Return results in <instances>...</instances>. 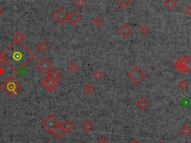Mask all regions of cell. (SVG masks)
<instances>
[{
    "label": "cell",
    "instance_id": "cell-1",
    "mask_svg": "<svg viewBox=\"0 0 191 143\" xmlns=\"http://www.w3.org/2000/svg\"><path fill=\"white\" fill-rule=\"evenodd\" d=\"M6 64L16 74H19L35 58V54L23 42H12L4 52Z\"/></svg>",
    "mask_w": 191,
    "mask_h": 143
},
{
    "label": "cell",
    "instance_id": "cell-2",
    "mask_svg": "<svg viewBox=\"0 0 191 143\" xmlns=\"http://www.w3.org/2000/svg\"><path fill=\"white\" fill-rule=\"evenodd\" d=\"M0 88L2 92L10 98H14L22 90L23 85L13 76H9L5 81L2 82Z\"/></svg>",
    "mask_w": 191,
    "mask_h": 143
},
{
    "label": "cell",
    "instance_id": "cell-3",
    "mask_svg": "<svg viewBox=\"0 0 191 143\" xmlns=\"http://www.w3.org/2000/svg\"><path fill=\"white\" fill-rule=\"evenodd\" d=\"M127 76L135 85H139L146 79L147 74L139 66H135L127 73Z\"/></svg>",
    "mask_w": 191,
    "mask_h": 143
},
{
    "label": "cell",
    "instance_id": "cell-4",
    "mask_svg": "<svg viewBox=\"0 0 191 143\" xmlns=\"http://www.w3.org/2000/svg\"><path fill=\"white\" fill-rule=\"evenodd\" d=\"M41 125H42V127H44V128H45L49 133H52L57 127L61 126V124H60V122L57 120V118H55L54 115H49L47 118H45V119L43 121V122L41 123Z\"/></svg>",
    "mask_w": 191,
    "mask_h": 143
},
{
    "label": "cell",
    "instance_id": "cell-5",
    "mask_svg": "<svg viewBox=\"0 0 191 143\" xmlns=\"http://www.w3.org/2000/svg\"><path fill=\"white\" fill-rule=\"evenodd\" d=\"M41 85L45 88V89L49 93H52L57 88L61 85V80H55L47 75L41 82Z\"/></svg>",
    "mask_w": 191,
    "mask_h": 143
},
{
    "label": "cell",
    "instance_id": "cell-6",
    "mask_svg": "<svg viewBox=\"0 0 191 143\" xmlns=\"http://www.w3.org/2000/svg\"><path fill=\"white\" fill-rule=\"evenodd\" d=\"M36 68L43 74L47 75L52 69H53V64L48 58L44 57L41 58L36 64Z\"/></svg>",
    "mask_w": 191,
    "mask_h": 143
},
{
    "label": "cell",
    "instance_id": "cell-7",
    "mask_svg": "<svg viewBox=\"0 0 191 143\" xmlns=\"http://www.w3.org/2000/svg\"><path fill=\"white\" fill-rule=\"evenodd\" d=\"M52 17L57 23L59 25H62L67 20V14L63 8H59L54 12Z\"/></svg>",
    "mask_w": 191,
    "mask_h": 143
},
{
    "label": "cell",
    "instance_id": "cell-8",
    "mask_svg": "<svg viewBox=\"0 0 191 143\" xmlns=\"http://www.w3.org/2000/svg\"><path fill=\"white\" fill-rule=\"evenodd\" d=\"M117 32L120 36H121L122 38L127 39V38H129L132 35L133 30H132V29L127 23H125L120 27L119 29L117 30Z\"/></svg>",
    "mask_w": 191,
    "mask_h": 143
},
{
    "label": "cell",
    "instance_id": "cell-9",
    "mask_svg": "<svg viewBox=\"0 0 191 143\" xmlns=\"http://www.w3.org/2000/svg\"><path fill=\"white\" fill-rule=\"evenodd\" d=\"M135 105H136L137 108H138V110H140L142 112H145L149 108V107H150V103L149 102V101H148L146 98L141 97V98H139V99L137 101Z\"/></svg>",
    "mask_w": 191,
    "mask_h": 143
},
{
    "label": "cell",
    "instance_id": "cell-10",
    "mask_svg": "<svg viewBox=\"0 0 191 143\" xmlns=\"http://www.w3.org/2000/svg\"><path fill=\"white\" fill-rule=\"evenodd\" d=\"M67 20L68 21L70 25L72 26H76L80 22L81 17L76 12L72 11L69 14H67Z\"/></svg>",
    "mask_w": 191,
    "mask_h": 143
},
{
    "label": "cell",
    "instance_id": "cell-11",
    "mask_svg": "<svg viewBox=\"0 0 191 143\" xmlns=\"http://www.w3.org/2000/svg\"><path fill=\"white\" fill-rule=\"evenodd\" d=\"M175 67L177 69L178 72H179L180 74L184 75L185 74V70H184V62H183L182 57H180L178 60H176V61L175 62Z\"/></svg>",
    "mask_w": 191,
    "mask_h": 143
},
{
    "label": "cell",
    "instance_id": "cell-12",
    "mask_svg": "<svg viewBox=\"0 0 191 143\" xmlns=\"http://www.w3.org/2000/svg\"><path fill=\"white\" fill-rule=\"evenodd\" d=\"M61 127L63 128V130H64L65 133H70L71 132L74 128H75V124L72 122L70 120H66L64 123L62 124V125H61Z\"/></svg>",
    "mask_w": 191,
    "mask_h": 143
},
{
    "label": "cell",
    "instance_id": "cell-13",
    "mask_svg": "<svg viewBox=\"0 0 191 143\" xmlns=\"http://www.w3.org/2000/svg\"><path fill=\"white\" fill-rule=\"evenodd\" d=\"M184 65L185 74L189 73L191 71V58L187 56H181Z\"/></svg>",
    "mask_w": 191,
    "mask_h": 143
},
{
    "label": "cell",
    "instance_id": "cell-14",
    "mask_svg": "<svg viewBox=\"0 0 191 143\" xmlns=\"http://www.w3.org/2000/svg\"><path fill=\"white\" fill-rule=\"evenodd\" d=\"M47 75H49L50 77L55 79V80H61V78L62 77V73L56 68L52 69L51 71L49 72Z\"/></svg>",
    "mask_w": 191,
    "mask_h": 143
},
{
    "label": "cell",
    "instance_id": "cell-15",
    "mask_svg": "<svg viewBox=\"0 0 191 143\" xmlns=\"http://www.w3.org/2000/svg\"><path fill=\"white\" fill-rule=\"evenodd\" d=\"M51 134L53 135L54 137H55L56 139H61L63 136H64V135L65 134V132H64V130H63V128L61 127V126H59V127H57V128L55 129V130H54V131L52 132Z\"/></svg>",
    "mask_w": 191,
    "mask_h": 143
},
{
    "label": "cell",
    "instance_id": "cell-16",
    "mask_svg": "<svg viewBox=\"0 0 191 143\" xmlns=\"http://www.w3.org/2000/svg\"><path fill=\"white\" fill-rule=\"evenodd\" d=\"M37 48H38V50L40 53H42V54H45L48 50H49V46L48 45V44H47L45 41H42V42H41L38 44Z\"/></svg>",
    "mask_w": 191,
    "mask_h": 143
},
{
    "label": "cell",
    "instance_id": "cell-17",
    "mask_svg": "<svg viewBox=\"0 0 191 143\" xmlns=\"http://www.w3.org/2000/svg\"><path fill=\"white\" fill-rule=\"evenodd\" d=\"M82 129L86 133H90L93 130V124L89 120H87L82 124Z\"/></svg>",
    "mask_w": 191,
    "mask_h": 143
},
{
    "label": "cell",
    "instance_id": "cell-18",
    "mask_svg": "<svg viewBox=\"0 0 191 143\" xmlns=\"http://www.w3.org/2000/svg\"><path fill=\"white\" fill-rule=\"evenodd\" d=\"M164 5L168 10L172 11L176 7L177 2L175 0H165V2H164Z\"/></svg>",
    "mask_w": 191,
    "mask_h": 143
},
{
    "label": "cell",
    "instance_id": "cell-19",
    "mask_svg": "<svg viewBox=\"0 0 191 143\" xmlns=\"http://www.w3.org/2000/svg\"><path fill=\"white\" fill-rule=\"evenodd\" d=\"M180 133L185 138L188 137L191 134V129L187 125H184L179 130Z\"/></svg>",
    "mask_w": 191,
    "mask_h": 143
},
{
    "label": "cell",
    "instance_id": "cell-20",
    "mask_svg": "<svg viewBox=\"0 0 191 143\" xmlns=\"http://www.w3.org/2000/svg\"><path fill=\"white\" fill-rule=\"evenodd\" d=\"M117 4L121 8L126 9L132 5V0H117Z\"/></svg>",
    "mask_w": 191,
    "mask_h": 143
},
{
    "label": "cell",
    "instance_id": "cell-21",
    "mask_svg": "<svg viewBox=\"0 0 191 143\" xmlns=\"http://www.w3.org/2000/svg\"><path fill=\"white\" fill-rule=\"evenodd\" d=\"M83 92L87 95H92L95 92V88L90 84H87L83 89Z\"/></svg>",
    "mask_w": 191,
    "mask_h": 143
},
{
    "label": "cell",
    "instance_id": "cell-22",
    "mask_svg": "<svg viewBox=\"0 0 191 143\" xmlns=\"http://www.w3.org/2000/svg\"><path fill=\"white\" fill-rule=\"evenodd\" d=\"M68 70H70V73H75L79 70V67H78V64L75 61H71L70 63V64L68 65Z\"/></svg>",
    "mask_w": 191,
    "mask_h": 143
},
{
    "label": "cell",
    "instance_id": "cell-23",
    "mask_svg": "<svg viewBox=\"0 0 191 143\" xmlns=\"http://www.w3.org/2000/svg\"><path fill=\"white\" fill-rule=\"evenodd\" d=\"M24 38H25L24 35L21 33L20 32H17L16 34H15L13 37L14 41H17V42H23Z\"/></svg>",
    "mask_w": 191,
    "mask_h": 143
},
{
    "label": "cell",
    "instance_id": "cell-24",
    "mask_svg": "<svg viewBox=\"0 0 191 143\" xmlns=\"http://www.w3.org/2000/svg\"><path fill=\"white\" fill-rule=\"evenodd\" d=\"M150 32L151 28L149 26L146 25V24H143V25L141 26V28H140V32H141L143 35H147L148 34L150 33Z\"/></svg>",
    "mask_w": 191,
    "mask_h": 143
},
{
    "label": "cell",
    "instance_id": "cell-25",
    "mask_svg": "<svg viewBox=\"0 0 191 143\" xmlns=\"http://www.w3.org/2000/svg\"><path fill=\"white\" fill-rule=\"evenodd\" d=\"M178 89H180V90L186 91L187 89H188V87H189L188 82H187L186 80H184V79H182V80H181L179 82H178Z\"/></svg>",
    "mask_w": 191,
    "mask_h": 143
},
{
    "label": "cell",
    "instance_id": "cell-26",
    "mask_svg": "<svg viewBox=\"0 0 191 143\" xmlns=\"http://www.w3.org/2000/svg\"><path fill=\"white\" fill-rule=\"evenodd\" d=\"M93 76L96 80H100V79H102L103 76H104V73H103V72L101 70H96L94 71Z\"/></svg>",
    "mask_w": 191,
    "mask_h": 143
},
{
    "label": "cell",
    "instance_id": "cell-27",
    "mask_svg": "<svg viewBox=\"0 0 191 143\" xmlns=\"http://www.w3.org/2000/svg\"><path fill=\"white\" fill-rule=\"evenodd\" d=\"M93 24L96 26V27H98V28H100V27L102 26L104 24V20H103L100 17H96L94 20H93Z\"/></svg>",
    "mask_w": 191,
    "mask_h": 143
},
{
    "label": "cell",
    "instance_id": "cell-28",
    "mask_svg": "<svg viewBox=\"0 0 191 143\" xmlns=\"http://www.w3.org/2000/svg\"><path fill=\"white\" fill-rule=\"evenodd\" d=\"M74 5L78 8H83L86 5V1L85 0H75L74 1Z\"/></svg>",
    "mask_w": 191,
    "mask_h": 143
},
{
    "label": "cell",
    "instance_id": "cell-29",
    "mask_svg": "<svg viewBox=\"0 0 191 143\" xmlns=\"http://www.w3.org/2000/svg\"><path fill=\"white\" fill-rule=\"evenodd\" d=\"M184 14L187 15V16L191 17V5H187L184 8Z\"/></svg>",
    "mask_w": 191,
    "mask_h": 143
},
{
    "label": "cell",
    "instance_id": "cell-30",
    "mask_svg": "<svg viewBox=\"0 0 191 143\" xmlns=\"http://www.w3.org/2000/svg\"><path fill=\"white\" fill-rule=\"evenodd\" d=\"M6 63V58L5 57L4 53H0V64L2 65V64H5Z\"/></svg>",
    "mask_w": 191,
    "mask_h": 143
},
{
    "label": "cell",
    "instance_id": "cell-31",
    "mask_svg": "<svg viewBox=\"0 0 191 143\" xmlns=\"http://www.w3.org/2000/svg\"><path fill=\"white\" fill-rule=\"evenodd\" d=\"M97 143H111V142H109L106 138H102V139H100V140Z\"/></svg>",
    "mask_w": 191,
    "mask_h": 143
},
{
    "label": "cell",
    "instance_id": "cell-32",
    "mask_svg": "<svg viewBox=\"0 0 191 143\" xmlns=\"http://www.w3.org/2000/svg\"><path fill=\"white\" fill-rule=\"evenodd\" d=\"M4 72H5L4 69H3L2 67H0V76H2L3 73H4Z\"/></svg>",
    "mask_w": 191,
    "mask_h": 143
},
{
    "label": "cell",
    "instance_id": "cell-33",
    "mask_svg": "<svg viewBox=\"0 0 191 143\" xmlns=\"http://www.w3.org/2000/svg\"><path fill=\"white\" fill-rule=\"evenodd\" d=\"M132 143H141V142L138 140V139H135V140L132 141Z\"/></svg>",
    "mask_w": 191,
    "mask_h": 143
},
{
    "label": "cell",
    "instance_id": "cell-34",
    "mask_svg": "<svg viewBox=\"0 0 191 143\" xmlns=\"http://www.w3.org/2000/svg\"><path fill=\"white\" fill-rule=\"evenodd\" d=\"M4 14V12H3V11L2 10L1 8H0V17H1L2 16V14Z\"/></svg>",
    "mask_w": 191,
    "mask_h": 143
},
{
    "label": "cell",
    "instance_id": "cell-35",
    "mask_svg": "<svg viewBox=\"0 0 191 143\" xmlns=\"http://www.w3.org/2000/svg\"><path fill=\"white\" fill-rule=\"evenodd\" d=\"M158 143H164V142H158Z\"/></svg>",
    "mask_w": 191,
    "mask_h": 143
},
{
    "label": "cell",
    "instance_id": "cell-36",
    "mask_svg": "<svg viewBox=\"0 0 191 143\" xmlns=\"http://www.w3.org/2000/svg\"><path fill=\"white\" fill-rule=\"evenodd\" d=\"M188 143H190V142H188Z\"/></svg>",
    "mask_w": 191,
    "mask_h": 143
}]
</instances>
